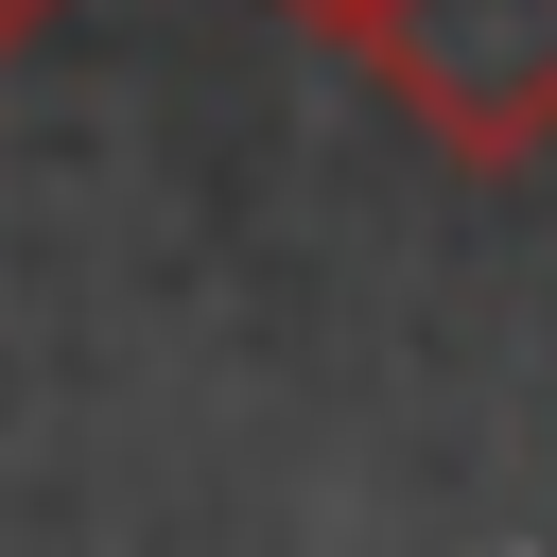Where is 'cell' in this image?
<instances>
[{"label": "cell", "instance_id": "cell-1", "mask_svg": "<svg viewBox=\"0 0 557 557\" xmlns=\"http://www.w3.org/2000/svg\"><path fill=\"white\" fill-rule=\"evenodd\" d=\"M348 52H366L383 104H400L435 157H470V174H522V157L557 139V0H383Z\"/></svg>", "mask_w": 557, "mask_h": 557}, {"label": "cell", "instance_id": "cell-2", "mask_svg": "<svg viewBox=\"0 0 557 557\" xmlns=\"http://www.w3.org/2000/svg\"><path fill=\"white\" fill-rule=\"evenodd\" d=\"M278 17H313V35H366V17H383V0H278Z\"/></svg>", "mask_w": 557, "mask_h": 557}, {"label": "cell", "instance_id": "cell-3", "mask_svg": "<svg viewBox=\"0 0 557 557\" xmlns=\"http://www.w3.org/2000/svg\"><path fill=\"white\" fill-rule=\"evenodd\" d=\"M35 17H70V0H0V52H17V35H35Z\"/></svg>", "mask_w": 557, "mask_h": 557}]
</instances>
